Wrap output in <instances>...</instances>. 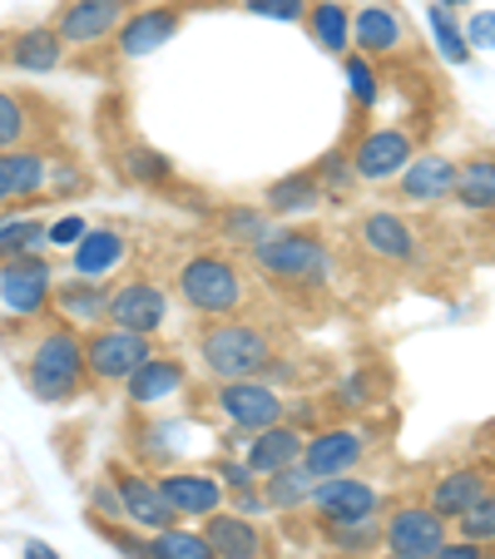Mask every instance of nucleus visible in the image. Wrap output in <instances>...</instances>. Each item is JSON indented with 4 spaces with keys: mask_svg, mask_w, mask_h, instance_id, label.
I'll return each instance as SVG.
<instances>
[{
    "mask_svg": "<svg viewBox=\"0 0 495 559\" xmlns=\"http://www.w3.org/2000/svg\"><path fill=\"white\" fill-rule=\"evenodd\" d=\"M25 381L40 402L64 406L85 391V357H80V332L74 328H50L35 337L31 357H25Z\"/></svg>",
    "mask_w": 495,
    "mask_h": 559,
    "instance_id": "1",
    "label": "nucleus"
},
{
    "mask_svg": "<svg viewBox=\"0 0 495 559\" xmlns=\"http://www.w3.org/2000/svg\"><path fill=\"white\" fill-rule=\"evenodd\" d=\"M199 357L219 381H258V371L273 361V342L254 322H209L199 332Z\"/></svg>",
    "mask_w": 495,
    "mask_h": 559,
    "instance_id": "2",
    "label": "nucleus"
},
{
    "mask_svg": "<svg viewBox=\"0 0 495 559\" xmlns=\"http://www.w3.org/2000/svg\"><path fill=\"white\" fill-rule=\"evenodd\" d=\"M254 263L278 283L317 287L327 277V248L307 228H268V238L254 243Z\"/></svg>",
    "mask_w": 495,
    "mask_h": 559,
    "instance_id": "3",
    "label": "nucleus"
},
{
    "mask_svg": "<svg viewBox=\"0 0 495 559\" xmlns=\"http://www.w3.org/2000/svg\"><path fill=\"white\" fill-rule=\"evenodd\" d=\"M179 293H184V302H189L193 312L228 317V312H238V307H243V297H248V283H243V273L228 263V258L199 253V258H189V263H184Z\"/></svg>",
    "mask_w": 495,
    "mask_h": 559,
    "instance_id": "4",
    "label": "nucleus"
},
{
    "mask_svg": "<svg viewBox=\"0 0 495 559\" xmlns=\"http://www.w3.org/2000/svg\"><path fill=\"white\" fill-rule=\"evenodd\" d=\"M80 357H85V381H95V386H119V381L134 377L139 361L154 357V347H149V337H134V332L95 328L80 342Z\"/></svg>",
    "mask_w": 495,
    "mask_h": 559,
    "instance_id": "5",
    "label": "nucleus"
},
{
    "mask_svg": "<svg viewBox=\"0 0 495 559\" xmlns=\"http://www.w3.org/2000/svg\"><path fill=\"white\" fill-rule=\"evenodd\" d=\"M105 322L119 332H134V337H154L169 322V297H164V287L144 283V277L139 283H119V287H109Z\"/></svg>",
    "mask_w": 495,
    "mask_h": 559,
    "instance_id": "6",
    "label": "nucleus"
},
{
    "mask_svg": "<svg viewBox=\"0 0 495 559\" xmlns=\"http://www.w3.org/2000/svg\"><path fill=\"white\" fill-rule=\"evenodd\" d=\"M213 402L238 431H268V426H278L287 416V402L268 381H219Z\"/></svg>",
    "mask_w": 495,
    "mask_h": 559,
    "instance_id": "7",
    "label": "nucleus"
},
{
    "mask_svg": "<svg viewBox=\"0 0 495 559\" xmlns=\"http://www.w3.org/2000/svg\"><path fill=\"white\" fill-rule=\"evenodd\" d=\"M381 545L401 559H432L446 545V520H436L426 506H401L381 520Z\"/></svg>",
    "mask_w": 495,
    "mask_h": 559,
    "instance_id": "8",
    "label": "nucleus"
},
{
    "mask_svg": "<svg viewBox=\"0 0 495 559\" xmlns=\"http://www.w3.org/2000/svg\"><path fill=\"white\" fill-rule=\"evenodd\" d=\"M134 5L139 0H70L50 31L60 35V45H95L105 35H115Z\"/></svg>",
    "mask_w": 495,
    "mask_h": 559,
    "instance_id": "9",
    "label": "nucleus"
},
{
    "mask_svg": "<svg viewBox=\"0 0 495 559\" xmlns=\"http://www.w3.org/2000/svg\"><path fill=\"white\" fill-rule=\"evenodd\" d=\"M307 506H317V515H322L327 525H352V520L377 515L381 496H377V486H367V480H352V475H327V480H313Z\"/></svg>",
    "mask_w": 495,
    "mask_h": 559,
    "instance_id": "10",
    "label": "nucleus"
},
{
    "mask_svg": "<svg viewBox=\"0 0 495 559\" xmlns=\"http://www.w3.org/2000/svg\"><path fill=\"white\" fill-rule=\"evenodd\" d=\"M109 486H115L119 515H125L134 530H144V535H158V530H174V525H179V515L164 506V496H158V486L149 480V475L115 471V480H109Z\"/></svg>",
    "mask_w": 495,
    "mask_h": 559,
    "instance_id": "11",
    "label": "nucleus"
},
{
    "mask_svg": "<svg viewBox=\"0 0 495 559\" xmlns=\"http://www.w3.org/2000/svg\"><path fill=\"white\" fill-rule=\"evenodd\" d=\"M50 263L40 253H25V258H11L0 263V302L11 307L21 317H35L50 307Z\"/></svg>",
    "mask_w": 495,
    "mask_h": 559,
    "instance_id": "12",
    "label": "nucleus"
},
{
    "mask_svg": "<svg viewBox=\"0 0 495 559\" xmlns=\"http://www.w3.org/2000/svg\"><path fill=\"white\" fill-rule=\"evenodd\" d=\"M411 158L416 154H411L406 129H372V134L357 144V154H352V179L387 183V179H397V174L406 169Z\"/></svg>",
    "mask_w": 495,
    "mask_h": 559,
    "instance_id": "13",
    "label": "nucleus"
},
{
    "mask_svg": "<svg viewBox=\"0 0 495 559\" xmlns=\"http://www.w3.org/2000/svg\"><path fill=\"white\" fill-rule=\"evenodd\" d=\"M362 451H367V441H362V431H347V426H332V431H317L303 441V471L313 475V480H327V475H347L352 465L362 461Z\"/></svg>",
    "mask_w": 495,
    "mask_h": 559,
    "instance_id": "14",
    "label": "nucleus"
},
{
    "mask_svg": "<svg viewBox=\"0 0 495 559\" xmlns=\"http://www.w3.org/2000/svg\"><path fill=\"white\" fill-rule=\"evenodd\" d=\"M154 486L179 520H203L223 506V486L209 471H169V475H158Z\"/></svg>",
    "mask_w": 495,
    "mask_h": 559,
    "instance_id": "15",
    "label": "nucleus"
},
{
    "mask_svg": "<svg viewBox=\"0 0 495 559\" xmlns=\"http://www.w3.org/2000/svg\"><path fill=\"white\" fill-rule=\"evenodd\" d=\"M184 25V5H144V11H129V21L119 25V55L139 60V55H154L158 45H169Z\"/></svg>",
    "mask_w": 495,
    "mask_h": 559,
    "instance_id": "16",
    "label": "nucleus"
},
{
    "mask_svg": "<svg viewBox=\"0 0 495 559\" xmlns=\"http://www.w3.org/2000/svg\"><path fill=\"white\" fill-rule=\"evenodd\" d=\"M203 539H209L213 559H258L263 555V535H258L254 520L233 515V510H213V515H203Z\"/></svg>",
    "mask_w": 495,
    "mask_h": 559,
    "instance_id": "17",
    "label": "nucleus"
},
{
    "mask_svg": "<svg viewBox=\"0 0 495 559\" xmlns=\"http://www.w3.org/2000/svg\"><path fill=\"white\" fill-rule=\"evenodd\" d=\"M481 496H491V475L475 471V465H465V471H451V475L436 480L426 510H432L436 520H461Z\"/></svg>",
    "mask_w": 495,
    "mask_h": 559,
    "instance_id": "18",
    "label": "nucleus"
},
{
    "mask_svg": "<svg viewBox=\"0 0 495 559\" xmlns=\"http://www.w3.org/2000/svg\"><path fill=\"white\" fill-rule=\"evenodd\" d=\"M303 441L307 436L297 431V426H287V421H278V426H268V431H254V441H248V471L254 475H273V471H283V465H297L303 461Z\"/></svg>",
    "mask_w": 495,
    "mask_h": 559,
    "instance_id": "19",
    "label": "nucleus"
},
{
    "mask_svg": "<svg viewBox=\"0 0 495 559\" xmlns=\"http://www.w3.org/2000/svg\"><path fill=\"white\" fill-rule=\"evenodd\" d=\"M397 189L406 203H436L456 189V164L441 154H426V158H411L406 169L397 174Z\"/></svg>",
    "mask_w": 495,
    "mask_h": 559,
    "instance_id": "20",
    "label": "nucleus"
},
{
    "mask_svg": "<svg viewBox=\"0 0 495 559\" xmlns=\"http://www.w3.org/2000/svg\"><path fill=\"white\" fill-rule=\"evenodd\" d=\"M362 243H367V253L387 258V263H411V258H416V233L391 209H377L362 218Z\"/></svg>",
    "mask_w": 495,
    "mask_h": 559,
    "instance_id": "21",
    "label": "nucleus"
},
{
    "mask_svg": "<svg viewBox=\"0 0 495 559\" xmlns=\"http://www.w3.org/2000/svg\"><path fill=\"white\" fill-rule=\"evenodd\" d=\"M105 302H109V287L95 283V277H74V283H55L50 287V307L60 312L64 328H70V322H80V328L105 322Z\"/></svg>",
    "mask_w": 495,
    "mask_h": 559,
    "instance_id": "22",
    "label": "nucleus"
},
{
    "mask_svg": "<svg viewBox=\"0 0 495 559\" xmlns=\"http://www.w3.org/2000/svg\"><path fill=\"white\" fill-rule=\"evenodd\" d=\"M129 386V402L134 406H154V402H169L174 391L184 386V361L179 357H149V361H139L134 367V377L125 381Z\"/></svg>",
    "mask_w": 495,
    "mask_h": 559,
    "instance_id": "23",
    "label": "nucleus"
},
{
    "mask_svg": "<svg viewBox=\"0 0 495 559\" xmlns=\"http://www.w3.org/2000/svg\"><path fill=\"white\" fill-rule=\"evenodd\" d=\"M60 55H64V45L50 25H31V31L11 35V45H5V60L25 74H50L60 64Z\"/></svg>",
    "mask_w": 495,
    "mask_h": 559,
    "instance_id": "24",
    "label": "nucleus"
},
{
    "mask_svg": "<svg viewBox=\"0 0 495 559\" xmlns=\"http://www.w3.org/2000/svg\"><path fill=\"white\" fill-rule=\"evenodd\" d=\"M347 40H357L362 60H367V55H391L406 35H401L397 11H387V5H362L357 21H352V31H347Z\"/></svg>",
    "mask_w": 495,
    "mask_h": 559,
    "instance_id": "25",
    "label": "nucleus"
},
{
    "mask_svg": "<svg viewBox=\"0 0 495 559\" xmlns=\"http://www.w3.org/2000/svg\"><path fill=\"white\" fill-rule=\"evenodd\" d=\"M125 258V233L119 228H85L74 243V277H105Z\"/></svg>",
    "mask_w": 495,
    "mask_h": 559,
    "instance_id": "26",
    "label": "nucleus"
},
{
    "mask_svg": "<svg viewBox=\"0 0 495 559\" xmlns=\"http://www.w3.org/2000/svg\"><path fill=\"white\" fill-rule=\"evenodd\" d=\"M263 203H268V213H307L322 203V183L313 174H287V179L268 183Z\"/></svg>",
    "mask_w": 495,
    "mask_h": 559,
    "instance_id": "27",
    "label": "nucleus"
},
{
    "mask_svg": "<svg viewBox=\"0 0 495 559\" xmlns=\"http://www.w3.org/2000/svg\"><path fill=\"white\" fill-rule=\"evenodd\" d=\"M456 203L461 209H471V213H491V203H495V169H491V158H471L465 169H456Z\"/></svg>",
    "mask_w": 495,
    "mask_h": 559,
    "instance_id": "28",
    "label": "nucleus"
},
{
    "mask_svg": "<svg viewBox=\"0 0 495 559\" xmlns=\"http://www.w3.org/2000/svg\"><path fill=\"white\" fill-rule=\"evenodd\" d=\"M307 21V31H313V40L322 45V50H332V55H347V31H352V15L342 11L338 0H317L313 11L303 15Z\"/></svg>",
    "mask_w": 495,
    "mask_h": 559,
    "instance_id": "29",
    "label": "nucleus"
},
{
    "mask_svg": "<svg viewBox=\"0 0 495 559\" xmlns=\"http://www.w3.org/2000/svg\"><path fill=\"white\" fill-rule=\"evenodd\" d=\"M0 169H5V183H11V199H35L50 179V164L31 148H11V154H0Z\"/></svg>",
    "mask_w": 495,
    "mask_h": 559,
    "instance_id": "30",
    "label": "nucleus"
},
{
    "mask_svg": "<svg viewBox=\"0 0 495 559\" xmlns=\"http://www.w3.org/2000/svg\"><path fill=\"white\" fill-rule=\"evenodd\" d=\"M307 496H313V475H307L303 465H283V471H273L263 480L268 510H297V506H307Z\"/></svg>",
    "mask_w": 495,
    "mask_h": 559,
    "instance_id": "31",
    "label": "nucleus"
},
{
    "mask_svg": "<svg viewBox=\"0 0 495 559\" xmlns=\"http://www.w3.org/2000/svg\"><path fill=\"white\" fill-rule=\"evenodd\" d=\"M149 545V559H213L209 539L199 535V530H158V535H144Z\"/></svg>",
    "mask_w": 495,
    "mask_h": 559,
    "instance_id": "32",
    "label": "nucleus"
},
{
    "mask_svg": "<svg viewBox=\"0 0 495 559\" xmlns=\"http://www.w3.org/2000/svg\"><path fill=\"white\" fill-rule=\"evenodd\" d=\"M45 248V223L40 218H15V223H0V263L25 253H40Z\"/></svg>",
    "mask_w": 495,
    "mask_h": 559,
    "instance_id": "33",
    "label": "nucleus"
},
{
    "mask_svg": "<svg viewBox=\"0 0 495 559\" xmlns=\"http://www.w3.org/2000/svg\"><path fill=\"white\" fill-rule=\"evenodd\" d=\"M327 539L342 555H372L381 545V520H352V525H327Z\"/></svg>",
    "mask_w": 495,
    "mask_h": 559,
    "instance_id": "34",
    "label": "nucleus"
},
{
    "mask_svg": "<svg viewBox=\"0 0 495 559\" xmlns=\"http://www.w3.org/2000/svg\"><path fill=\"white\" fill-rule=\"evenodd\" d=\"M125 174L134 183H169V174H174V164L158 148H144V144H134L125 154Z\"/></svg>",
    "mask_w": 495,
    "mask_h": 559,
    "instance_id": "35",
    "label": "nucleus"
},
{
    "mask_svg": "<svg viewBox=\"0 0 495 559\" xmlns=\"http://www.w3.org/2000/svg\"><path fill=\"white\" fill-rule=\"evenodd\" d=\"M456 525H461L465 545H491L495 539V496H481L461 520H456Z\"/></svg>",
    "mask_w": 495,
    "mask_h": 559,
    "instance_id": "36",
    "label": "nucleus"
},
{
    "mask_svg": "<svg viewBox=\"0 0 495 559\" xmlns=\"http://www.w3.org/2000/svg\"><path fill=\"white\" fill-rule=\"evenodd\" d=\"M25 129H31L25 105L11 95V90H0V154H11V148L25 139Z\"/></svg>",
    "mask_w": 495,
    "mask_h": 559,
    "instance_id": "37",
    "label": "nucleus"
},
{
    "mask_svg": "<svg viewBox=\"0 0 495 559\" xmlns=\"http://www.w3.org/2000/svg\"><path fill=\"white\" fill-rule=\"evenodd\" d=\"M223 233L254 248L258 238H268V213H258V209H228V213H223Z\"/></svg>",
    "mask_w": 495,
    "mask_h": 559,
    "instance_id": "38",
    "label": "nucleus"
},
{
    "mask_svg": "<svg viewBox=\"0 0 495 559\" xmlns=\"http://www.w3.org/2000/svg\"><path fill=\"white\" fill-rule=\"evenodd\" d=\"M432 31H436V45H441V55H446L451 64H465V60H471V50H465V40L456 35L451 15H446L441 5H432Z\"/></svg>",
    "mask_w": 495,
    "mask_h": 559,
    "instance_id": "39",
    "label": "nucleus"
},
{
    "mask_svg": "<svg viewBox=\"0 0 495 559\" xmlns=\"http://www.w3.org/2000/svg\"><path fill=\"white\" fill-rule=\"evenodd\" d=\"M254 15H268V21H303L307 0H243Z\"/></svg>",
    "mask_w": 495,
    "mask_h": 559,
    "instance_id": "40",
    "label": "nucleus"
},
{
    "mask_svg": "<svg viewBox=\"0 0 495 559\" xmlns=\"http://www.w3.org/2000/svg\"><path fill=\"white\" fill-rule=\"evenodd\" d=\"M213 475H223V490H233V496H243V490H254V471L243 461H233V455H223V461H213Z\"/></svg>",
    "mask_w": 495,
    "mask_h": 559,
    "instance_id": "41",
    "label": "nucleus"
},
{
    "mask_svg": "<svg viewBox=\"0 0 495 559\" xmlns=\"http://www.w3.org/2000/svg\"><path fill=\"white\" fill-rule=\"evenodd\" d=\"M347 80H352V95H357L362 105L377 99V74H372V64L362 60V55H347Z\"/></svg>",
    "mask_w": 495,
    "mask_h": 559,
    "instance_id": "42",
    "label": "nucleus"
},
{
    "mask_svg": "<svg viewBox=\"0 0 495 559\" xmlns=\"http://www.w3.org/2000/svg\"><path fill=\"white\" fill-rule=\"evenodd\" d=\"M317 183H332V189H342V183L352 179V164H347V154H338V148H332V154L322 158V164H317V174H313Z\"/></svg>",
    "mask_w": 495,
    "mask_h": 559,
    "instance_id": "43",
    "label": "nucleus"
},
{
    "mask_svg": "<svg viewBox=\"0 0 495 559\" xmlns=\"http://www.w3.org/2000/svg\"><path fill=\"white\" fill-rule=\"evenodd\" d=\"M85 238V218H60L55 228H45V243H60V248H74Z\"/></svg>",
    "mask_w": 495,
    "mask_h": 559,
    "instance_id": "44",
    "label": "nucleus"
},
{
    "mask_svg": "<svg viewBox=\"0 0 495 559\" xmlns=\"http://www.w3.org/2000/svg\"><path fill=\"white\" fill-rule=\"evenodd\" d=\"M432 559H491V545H465V539H446Z\"/></svg>",
    "mask_w": 495,
    "mask_h": 559,
    "instance_id": "45",
    "label": "nucleus"
},
{
    "mask_svg": "<svg viewBox=\"0 0 495 559\" xmlns=\"http://www.w3.org/2000/svg\"><path fill=\"white\" fill-rule=\"evenodd\" d=\"M465 40H471L475 50H491V40H495V15H491V11H475V21H471V31H465Z\"/></svg>",
    "mask_w": 495,
    "mask_h": 559,
    "instance_id": "46",
    "label": "nucleus"
},
{
    "mask_svg": "<svg viewBox=\"0 0 495 559\" xmlns=\"http://www.w3.org/2000/svg\"><path fill=\"white\" fill-rule=\"evenodd\" d=\"M367 402V386H362V381H347V386H342V406H362Z\"/></svg>",
    "mask_w": 495,
    "mask_h": 559,
    "instance_id": "47",
    "label": "nucleus"
},
{
    "mask_svg": "<svg viewBox=\"0 0 495 559\" xmlns=\"http://www.w3.org/2000/svg\"><path fill=\"white\" fill-rule=\"evenodd\" d=\"M25 559H60V555H55L50 545H40V539H31V545H25Z\"/></svg>",
    "mask_w": 495,
    "mask_h": 559,
    "instance_id": "48",
    "label": "nucleus"
},
{
    "mask_svg": "<svg viewBox=\"0 0 495 559\" xmlns=\"http://www.w3.org/2000/svg\"><path fill=\"white\" fill-rule=\"evenodd\" d=\"M0 203H11V183H5V169H0Z\"/></svg>",
    "mask_w": 495,
    "mask_h": 559,
    "instance_id": "49",
    "label": "nucleus"
},
{
    "mask_svg": "<svg viewBox=\"0 0 495 559\" xmlns=\"http://www.w3.org/2000/svg\"><path fill=\"white\" fill-rule=\"evenodd\" d=\"M436 5H441V11H446V5H471V0H436Z\"/></svg>",
    "mask_w": 495,
    "mask_h": 559,
    "instance_id": "50",
    "label": "nucleus"
},
{
    "mask_svg": "<svg viewBox=\"0 0 495 559\" xmlns=\"http://www.w3.org/2000/svg\"><path fill=\"white\" fill-rule=\"evenodd\" d=\"M387 559H401V555H387Z\"/></svg>",
    "mask_w": 495,
    "mask_h": 559,
    "instance_id": "51",
    "label": "nucleus"
}]
</instances>
